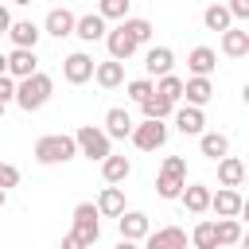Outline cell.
<instances>
[{"label": "cell", "mask_w": 249, "mask_h": 249, "mask_svg": "<svg viewBox=\"0 0 249 249\" xmlns=\"http://www.w3.org/2000/svg\"><path fill=\"white\" fill-rule=\"evenodd\" d=\"M51 93H54V78L43 74V70H35V74H27V78L16 82V97H12V101H16L23 113H35V109H43V105L51 101Z\"/></svg>", "instance_id": "6da1fadb"}, {"label": "cell", "mask_w": 249, "mask_h": 249, "mask_svg": "<svg viewBox=\"0 0 249 249\" xmlns=\"http://www.w3.org/2000/svg\"><path fill=\"white\" fill-rule=\"evenodd\" d=\"M35 163H43V167H58V163H70L74 156H78V144H74V136H66V132H47V136H39L35 140Z\"/></svg>", "instance_id": "7a4b0ae2"}, {"label": "cell", "mask_w": 249, "mask_h": 249, "mask_svg": "<svg viewBox=\"0 0 249 249\" xmlns=\"http://www.w3.org/2000/svg\"><path fill=\"white\" fill-rule=\"evenodd\" d=\"M74 144H78V156L97 160V163L113 152V140L105 136V128H101V124H82V128L74 132Z\"/></svg>", "instance_id": "3957f363"}, {"label": "cell", "mask_w": 249, "mask_h": 249, "mask_svg": "<svg viewBox=\"0 0 249 249\" xmlns=\"http://www.w3.org/2000/svg\"><path fill=\"white\" fill-rule=\"evenodd\" d=\"M167 132H171V128H167L163 121H148V117H144L140 124H132L128 140H132L140 152H160V148L167 144Z\"/></svg>", "instance_id": "277c9868"}, {"label": "cell", "mask_w": 249, "mask_h": 249, "mask_svg": "<svg viewBox=\"0 0 249 249\" xmlns=\"http://www.w3.org/2000/svg\"><path fill=\"white\" fill-rule=\"evenodd\" d=\"M86 245H93L97 237H101V214H97V206L93 202H78L74 206V226H70Z\"/></svg>", "instance_id": "5b68a950"}, {"label": "cell", "mask_w": 249, "mask_h": 249, "mask_svg": "<svg viewBox=\"0 0 249 249\" xmlns=\"http://www.w3.org/2000/svg\"><path fill=\"white\" fill-rule=\"evenodd\" d=\"M93 54H86V51H74V54H66L62 58V78L70 82V86H86L89 78H93Z\"/></svg>", "instance_id": "8992f818"}, {"label": "cell", "mask_w": 249, "mask_h": 249, "mask_svg": "<svg viewBox=\"0 0 249 249\" xmlns=\"http://www.w3.org/2000/svg\"><path fill=\"white\" fill-rule=\"evenodd\" d=\"M210 210L218 218H237V214H245V198L237 187H218V191H210Z\"/></svg>", "instance_id": "52a82bcc"}, {"label": "cell", "mask_w": 249, "mask_h": 249, "mask_svg": "<svg viewBox=\"0 0 249 249\" xmlns=\"http://www.w3.org/2000/svg\"><path fill=\"white\" fill-rule=\"evenodd\" d=\"M171 121H175V128H179L183 136L206 132V113H202L198 105H179V109H171Z\"/></svg>", "instance_id": "ba28073f"}, {"label": "cell", "mask_w": 249, "mask_h": 249, "mask_svg": "<svg viewBox=\"0 0 249 249\" xmlns=\"http://www.w3.org/2000/svg\"><path fill=\"white\" fill-rule=\"evenodd\" d=\"M117 230H121V237H128V241H144L148 230H152V222H148L144 210H121V214H117Z\"/></svg>", "instance_id": "9c48e42d"}, {"label": "cell", "mask_w": 249, "mask_h": 249, "mask_svg": "<svg viewBox=\"0 0 249 249\" xmlns=\"http://www.w3.org/2000/svg\"><path fill=\"white\" fill-rule=\"evenodd\" d=\"M179 202H183V210L187 214H206L210 210V187L206 183H183V191H179Z\"/></svg>", "instance_id": "30bf717a"}, {"label": "cell", "mask_w": 249, "mask_h": 249, "mask_svg": "<svg viewBox=\"0 0 249 249\" xmlns=\"http://www.w3.org/2000/svg\"><path fill=\"white\" fill-rule=\"evenodd\" d=\"M144 249H187V233H183L179 226H160V230H148Z\"/></svg>", "instance_id": "8fae6325"}, {"label": "cell", "mask_w": 249, "mask_h": 249, "mask_svg": "<svg viewBox=\"0 0 249 249\" xmlns=\"http://www.w3.org/2000/svg\"><path fill=\"white\" fill-rule=\"evenodd\" d=\"M39 70V54L31 51V47H12L8 51V74L19 82V78H27V74H35Z\"/></svg>", "instance_id": "7c38bea8"}, {"label": "cell", "mask_w": 249, "mask_h": 249, "mask_svg": "<svg viewBox=\"0 0 249 249\" xmlns=\"http://www.w3.org/2000/svg\"><path fill=\"white\" fill-rule=\"evenodd\" d=\"M74 12L70 8H51L47 12V19H43V35H54V39H66V35H74Z\"/></svg>", "instance_id": "4fadbf2b"}, {"label": "cell", "mask_w": 249, "mask_h": 249, "mask_svg": "<svg viewBox=\"0 0 249 249\" xmlns=\"http://www.w3.org/2000/svg\"><path fill=\"white\" fill-rule=\"evenodd\" d=\"M105 31H109V19H101L97 12H89V16H78V19H74V35H78L82 43H101V39H105Z\"/></svg>", "instance_id": "5bb4252c"}, {"label": "cell", "mask_w": 249, "mask_h": 249, "mask_svg": "<svg viewBox=\"0 0 249 249\" xmlns=\"http://www.w3.org/2000/svg\"><path fill=\"white\" fill-rule=\"evenodd\" d=\"M4 35L12 39V47H31V51H35V43L43 39V27H39V23H31V19H12Z\"/></svg>", "instance_id": "9a60e30c"}, {"label": "cell", "mask_w": 249, "mask_h": 249, "mask_svg": "<svg viewBox=\"0 0 249 249\" xmlns=\"http://www.w3.org/2000/svg\"><path fill=\"white\" fill-rule=\"evenodd\" d=\"M171 66H175V51L171 47H148L144 51V70H148V78H160V74H171Z\"/></svg>", "instance_id": "2e32d148"}, {"label": "cell", "mask_w": 249, "mask_h": 249, "mask_svg": "<svg viewBox=\"0 0 249 249\" xmlns=\"http://www.w3.org/2000/svg\"><path fill=\"white\" fill-rule=\"evenodd\" d=\"M105 47H109V58H117V62H128V58L136 54V43L124 35V27H121V23L105 31Z\"/></svg>", "instance_id": "e0dca14e"}, {"label": "cell", "mask_w": 249, "mask_h": 249, "mask_svg": "<svg viewBox=\"0 0 249 249\" xmlns=\"http://www.w3.org/2000/svg\"><path fill=\"white\" fill-rule=\"evenodd\" d=\"M187 70L198 74V78H210V74L218 70V51H214V47H191V54H187Z\"/></svg>", "instance_id": "ac0fdd59"}, {"label": "cell", "mask_w": 249, "mask_h": 249, "mask_svg": "<svg viewBox=\"0 0 249 249\" xmlns=\"http://www.w3.org/2000/svg\"><path fill=\"white\" fill-rule=\"evenodd\" d=\"M183 97H187V105H210V97H214V82L210 78H198V74H191V78H183Z\"/></svg>", "instance_id": "d6986e66"}, {"label": "cell", "mask_w": 249, "mask_h": 249, "mask_svg": "<svg viewBox=\"0 0 249 249\" xmlns=\"http://www.w3.org/2000/svg\"><path fill=\"white\" fill-rule=\"evenodd\" d=\"M132 113L128 109H121V105H113L109 113H105V136L109 140H128V132H132Z\"/></svg>", "instance_id": "ffe728a7"}, {"label": "cell", "mask_w": 249, "mask_h": 249, "mask_svg": "<svg viewBox=\"0 0 249 249\" xmlns=\"http://www.w3.org/2000/svg\"><path fill=\"white\" fill-rule=\"evenodd\" d=\"M93 82H97L101 89H117V86H124V62H117V58L97 62V66H93Z\"/></svg>", "instance_id": "44dd1931"}, {"label": "cell", "mask_w": 249, "mask_h": 249, "mask_svg": "<svg viewBox=\"0 0 249 249\" xmlns=\"http://www.w3.org/2000/svg\"><path fill=\"white\" fill-rule=\"evenodd\" d=\"M128 175H132V160H128V156H113V152H109V156L101 160V179H105V183L121 187Z\"/></svg>", "instance_id": "7402d4cb"}, {"label": "cell", "mask_w": 249, "mask_h": 249, "mask_svg": "<svg viewBox=\"0 0 249 249\" xmlns=\"http://www.w3.org/2000/svg\"><path fill=\"white\" fill-rule=\"evenodd\" d=\"M222 54L226 58H245L249 54V31L245 27H226L222 31Z\"/></svg>", "instance_id": "603a6c76"}, {"label": "cell", "mask_w": 249, "mask_h": 249, "mask_svg": "<svg viewBox=\"0 0 249 249\" xmlns=\"http://www.w3.org/2000/svg\"><path fill=\"white\" fill-rule=\"evenodd\" d=\"M214 163H218V187H241L245 183V163L237 156H222Z\"/></svg>", "instance_id": "cb8c5ba5"}, {"label": "cell", "mask_w": 249, "mask_h": 249, "mask_svg": "<svg viewBox=\"0 0 249 249\" xmlns=\"http://www.w3.org/2000/svg\"><path fill=\"white\" fill-rule=\"evenodd\" d=\"M93 206H97V214H101V218H117L121 210H128V206H124V191H121V187H113V183H105V191L97 195V202H93Z\"/></svg>", "instance_id": "d4e9b609"}, {"label": "cell", "mask_w": 249, "mask_h": 249, "mask_svg": "<svg viewBox=\"0 0 249 249\" xmlns=\"http://www.w3.org/2000/svg\"><path fill=\"white\" fill-rule=\"evenodd\" d=\"M171 109H175V101H167L163 93H156V86H152V93L140 101V113H144L148 121H167V117H171Z\"/></svg>", "instance_id": "484cf974"}, {"label": "cell", "mask_w": 249, "mask_h": 249, "mask_svg": "<svg viewBox=\"0 0 249 249\" xmlns=\"http://www.w3.org/2000/svg\"><path fill=\"white\" fill-rule=\"evenodd\" d=\"M198 152L206 160H222V156H230V136L226 132H198Z\"/></svg>", "instance_id": "4316f807"}, {"label": "cell", "mask_w": 249, "mask_h": 249, "mask_svg": "<svg viewBox=\"0 0 249 249\" xmlns=\"http://www.w3.org/2000/svg\"><path fill=\"white\" fill-rule=\"evenodd\" d=\"M121 27H124V35L136 43V47H144V43H152V19H144V16H124L121 19Z\"/></svg>", "instance_id": "83f0119b"}, {"label": "cell", "mask_w": 249, "mask_h": 249, "mask_svg": "<svg viewBox=\"0 0 249 249\" xmlns=\"http://www.w3.org/2000/svg\"><path fill=\"white\" fill-rule=\"evenodd\" d=\"M214 233H218V249H233L237 241H245L237 218H218V222H214Z\"/></svg>", "instance_id": "f1b7e54d"}, {"label": "cell", "mask_w": 249, "mask_h": 249, "mask_svg": "<svg viewBox=\"0 0 249 249\" xmlns=\"http://www.w3.org/2000/svg\"><path fill=\"white\" fill-rule=\"evenodd\" d=\"M202 23H206V31H226V27H233V16H230V8L226 4H210L206 12H202Z\"/></svg>", "instance_id": "f546056e"}, {"label": "cell", "mask_w": 249, "mask_h": 249, "mask_svg": "<svg viewBox=\"0 0 249 249\" xmlns=\"http://www.w3.org/2000/svg\"><path fill=\"white\" fill-rule=\"evenodd\" d=\"M183 183H187V175H175V171H163V167H160V175H156V195H160V198H179Z\"/></svg>", "instance_id": "4dcf8cb0"}, {"label": "cell", "mask_w": 249, "mask_h": 249, "mask_svg": "<svg viewBox=\"0 0 249 249\" xmlns=\"http://www.w3.org/2000/svg\"><path fill=\"white\" fill-rule=\"evenodd\" d=\"M152 86H156V93H163L167 101H175V105L183 101V78H179V74H160Z\"/></svg>", "instance_id": "1f68e13d"}, {"label": "cell", "mask_w": 249, "mask_h": 249, "mask_svg": "<svg viewBox=\"0 0 249 249\" xmlns=\"http://www.w3.org/2000/svg\"><path fill=\"white\" fill-rule=\"evenodd\" d=\"M191 245L195 249H218V233H214V222L202 218L195 230H191Z\"/></svg>", "instance_id": "d6a6232c"}, {"label": "cell", "mask_w": 249, "mask_h": 249, "mask_svg": "<svg viewBox=\"0 0 249 249\" xmlns=\"http://www.w3.org/2000/svg\"><path fill=\"white\" fill-rule=\"evenodd\" d=\"M128 8H132V0H97V16L101 19H124L128 16Z\"/></svg>", "instance_id": "836d02e7"}, {"label": "cell", "mask_w": 249, "mask_h": 249, "mask_svg": "<svg viewBox=\"0 0 249 249\" xmlns=\"http://www.w3.org/2000/svg\"><path fill=\"white\" fill-rule=\"evenodd\" d=\"M124 93H128V101H144L148 93H152V78H132V82H124Z\"/></svg>", "instance_id": "e575fe53"}, {"label": "cell", "mask_w": 249, "mask_h": 249, "mask_svg": "<svg viewBox=\"0 0 249 249\" xmlns=\"http://www.w3.org/2000/svg\"><path fill=\"white\" fill-rule=\"evenodd\" d=\"M0 187H4V191L19 187V167H16V163H0Z\"/></svg>", "instance_id": "d590c367"}, {"label": "cell", "mask_w": 249, "mask_h": 249, "mask_svg": "<svg viewBox=\"0 0 249 249\" xmlns=\"http://www.w3.org/2000/svg\"><path fill=\"white\" fill-rule=\"evenodd\" d=\"M12 97H16V78H12V74H0V101L8 105Z\"/></svg>", "instance_id": "8d00e7d4"}, {"label": "cell", "mask_w": 249, "mask_h": 249, "mask_svg": "<svg viewBox=\"0 0 249 249\" xmlns=\"http://www.w3.org/2000/svg\"><path fill=\"white\" fill-rule=\"evenodd\" d=\"M163 171H175V175H187V160H183V156H167V160H163Z\"/></svg>", "instance_id": "74e56055"}, {"label": "cell", "mask_w": 249, "mask_h": 249, "mask_svg": "<svg viewBox=\"0 0 249 249\" xmlns=\"http://www.w3.org/2000/svg\"><path fill=\"white\" fill-rule=\"evenodd\" d=\"M226 8H230V16H233V19H249V0H230Z\"/></svg>", "instance_id": "f35d334b"}, {"label": "cell", "mask_w": 249, "mask_h": 249, "mask_svg": "<svg viewBox=\"0 0 249 249\" xmlns=\"http://www.w3.org/2000/svg\"><path fill=\"white\" fill-rule=\"evenodd\" d=\"M58 249H89V245H86V241H82V237H78L74 230H66V233H62V245H58Z\"/></svg>", "instance_id": "ab89813d"}, {"label": "cell", "mask_w": 249, "mask_h": 249, "mask_svg": "<svg viewBox=\"0 0 249 249\" xmlns=\"http://www.w3.org/2000/svg\"><path fill=\"white\" fill-rule=\"evenodd\" d=\"M8 23H12V12H8V4H0V35L8 31Z\"/></svg>", "instance_id": "60d3db41"}, {"label": "cell", "mask_w": 249, "mask_h": 249, "mask_svg": "<svg viewBox=\"0 0 249 249\" xmlns=\"http://www.w3.org/2000/svg\"><path fill=\"white\" fill-rule=\"evenodd\" d=\"M113 249H140V241H128V237H121V241H117Z\"/></svg>", "instance_id": "b9f144b4"}, {"label": "cell", "mask_w": 249, "mask_h": 249, "mask_svg": "<svg viewBox=\"0 0 249 249\" xmlns=\"http://www.w3.org/2000/svg\"><path fill=\"white\" fill-rule=\"evenodd\" d=\"M0 74H8V54L0 51Z\"/></svg>", "instance_id": "7bdbcfd3"}, {"label": "cell", "mask_w": 249, "mask_h": 249, "mask_svg": "<svg viewBox=\"0 0 249 249\" xmlns=\"http://www.w3.org/2000/svg\"><path fill=\"white\" fill-rule=\"evenodd\" d=\"M4 206H8V191L0 187V210H4Z\"/></svg>", "instance_id": "ee69618b"}, {"label": "cell", "mask_w": 249, "mask_h": 249, "mask_svg": "<svg viewBox=\"0 0 249 249\" xmlns=\"http://www.w3.org/2000/svg\"><path fill=\"white\" fill-rule=\"evenodd\" d=\"M12 4H19V8H27V4H31V0H12Z\"/></svg>", "instance_id": "f6af8a7d"}, {"label": "cell", "mask_w": 249, "mask_h": 249, "mask_svg": "<svg viewBox=\"0 0 249 249\" xmlns=\"http://www.w3.org/2000/svg\"><path fill=\"white\" fill-rule=\"evenodd\" d=\"M233 249H245V241H237V245H233Z\"/></svg>", "instance_id": "bcb514c9"}, {"label": "cell", "mask_w": 249, "mask_h": 249, "mask_svg": "<svg viewBox=\"0 0 249 249\" xmlns=\"http://www.w3.org/2000/svg\"><path fill=\"white\" fill-rule=\"evenodd\" d=\"M4 109H8V105H4V101H0V117H4Z\"/></svg>", "instance_id": "7dc6e473"}, {"label": "cell", "mask_w": 249, "mask_h": 249, "mask_svg": "<svg viewBox=\"0 0 249 249\" xmlns=\"http://www.w3.org/2000/svg\"><path fill=\"white\" fill-rule=\"evenodd\" d=\"M0 4H4V0H0Z\"/></svg>", "instance_id": "c3c4849f"}]
</instances>
